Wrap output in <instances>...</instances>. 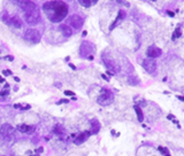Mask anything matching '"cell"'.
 I'll list each match as a JSON object with an SVG mask.
<instances>
[{"instance_id": "31", "label": "cell", "mask_w": 184, "mask_h": 156, "mask_svg": "<svg viewBox=\"0 0 184 156\" xmlns=\"http://www.w3.org/2000/svg\"><path fill=\"white\" fill-rule=\"evenodd\" d=\"M168 14H169L170 16H174V13H172V12H168Z\"/></svg>"}, {"instance_id": "4", "label": "cell", "mask_w": 184, "mask_h": 156, "mask_svg": "<svg viewBox=\"0 0 184 156\" xmlns=\"http://www.w3.org/2000/svg\"><path fill=\"white\" fill-rule=\"evenodd\" d=\"M24 38H25L27 40L33 43V44H37V43L40 41V33H39V31H38L37 29L30 28V29L25 30V32H24Z\"/></svg>"}, {"instance_id": "3", "label": "cell", "mask_w": 184, "mask_h": 156, "mask_svg": "<svg viewBox=\"0 0 184 156\" xmlns=\"http://www.w3.org/2000/svg\"><path fill=\"white\" fill-rule=\"evenodd\" d=\"M113 100H114L113 93L109 90H106V88L101 90V93H100V95L97 99V101H98V103L100 106H108V104H110L113 102Z\"/></svg>"}, {"instance_id": "26", "label": "cell", "mask_w": 184, "mask_h": 156, "mask_svg": "<svg viewBox=\"0 0 184 156\" xmlns=\"http://www.w3.org/2000/svg\"><path fill=\"white\" fill-rule=\"evenodd\" d=\"M8 93H9V92H8L7 90H3V91L0 92V95H1V96H5V95H8Z\"/></svg>"}, {"instance_id": "2", "label": "cell", "mask_w": 184, "mask_h": 156, "mask_svg": "<svg viewBox=\"0 0 184 156\" xmlns=\"http://www.w3.org/2000/svg\"><path fill=\"white\" fill-rule=\"evenodd\" d=\"M23 15H24V21L29 25H36L40 21V12L38 7L23 10Z\"/></svg>"}, {"instance_id": "19", "label": "cell", "mask_w": 184, "mask_h": 156, "mask_svg": "<svg viewBox=\"0 0 184 156\" xmlns=\"http://www.w3.org/2000/svg\"><path fill=\"white\" fill-rule=\"evenodd\" d=\"M53 132H54L57 136H61V134H63L65 130H63V128H62L60 124H57V125L54 126V129H53Z\"/></svg>"}, {"instance_id": "11", "label": "cell", "mask_w": 184, "mask_h": 156, "mask_svg": "<svg viewBox=\"0 0 184 156\" xmlns=\"http://www.w3.org/2000/svg\"><path fill=\"white\" fill-rule=\"evenodd\" d=\"M93 50H94V48H93V45H92L91 43L83 41V43H82V46H81V48H80V52H81V54H83V55H88V54L91 53Z\"/></svg>"}, {"instance_id": "13", "label": "cell", "mask_w": 184, "mask_h": 156, "mask_svg": "<svg viewBox=\"0 0 184 156\" xmlns=\"http://www.w3.org/2000/svg\"><path fill=\"white\" fill-rule=\"evenodd\" d=\"M8 24H10L12 26H14L16 29H20V28H22V20L18 16H13L9 18Z\"/></svg>"}, {"instance_id": "5", "label": "cell", "mask_w": 184, "mask_h": 156, "mask_svg": "<svg viewBox=\"0 0 184 156\" xmlns=\"http://www.w3.org/2000/svg\"><path fill=\"white\" fill-rule=\"evenodd\" d=\"M102 61H104L105 66L107 67V69H109L112 73H115V74L120 73V70H121L120 66H119V64H116V62H115V61H114L112 58L104 55V56H102Z\"/></svg>"}, {"instance_id": "22", "label": "cell", "mask_w": 184, "mask_h": 156, "mask_svg": "<svg viewBox=\"0 0 184 156\" xmlns=\"http://www.w3.org/2000/svg\"><path fill=\"white\" fill-rule=\"evenodd\" d=\"M128 81H129V84H130V85H137L139 80H138V79H135L134 77H129Z\"/></svg>"}, {"instance_id": "25", "label": "cell", "mask_w": 184, "mask_h": 156, "mask_svg": "<svg viewBox=\"0 0 184 156\" xmlns=\"http://www.w3.org/2000/svg\"><path fill=\"white\" fill-rule=\"evenodd\" d=\"M2 75H5V76H10V75H12V71L8 70V69H7V70H3V71H2Z\"/></svg>"}, {"instance_id": "9", "label": "cell", "mask_w": 184, "mask_h": 156, "mask_svg": "<svg viewBox=\"0 0 184 156\" xmlns=\"http://www.w3.org/2000/svg\"><path fill=\"white\" fill-rule=\"evenodd\" d=\"M161 54H162L161 50H160L159 47L154 46V45L150 46V47L147 48V51H146V55H147L150 59H155V58H159Z\"/></svg>"}, {"instance_id": "30", "label": "cell", "mask_w": 184, "mask_h": 156, "mask_svg": "<svg viewBox=\"0 0 184 156\" xmlns=\"http://www.w3.org/2000/svg\"><path fill=\"white\" fill-rule=\"evenodd\" d=\"M177 99H179V100H181V101H183V102H184V96H182V95H177Z\"/></svg>"}, {"instance_id": "23", "label": "cell", "mask_w": 184, "mask_h": 156, "mask_svg": "<svg viewBox=\"0 0 184 156\" xmlns=\"http://www.w3.org/2000/svg\"><path fill=\"white\" fill-rule=\"evenodd\" d=\"M1 21H2V22H7V23L9 22V20H8V14H7V13H3V14L1 15Z\"/></svg>"}, {"instance_id": "20", "label": "cell", "mask_w": 184, "mask_h": 156, "mask_svg": "<svg viewBox=\"0 0 184 156\" xmlns=\"http://www.w3.org/2000/svg\"><path fill=\"white\" fill-rule=\"evenodd\" d=\"M182 36V31H181V25H179L176 29H175V31H174V33H173V39L175 40V39H177V38H180Z\"/></svg>"}, {"instance_id": "28", "label": "cell", "mask_w": 184, "mask_h": 156, "mask_svg": "<svg viewBox=\"0 0 184 156\" xmlns=\"http://www.w3.org/2000/svg\"><path fill=\"white\" fill-rule=\"evenodd\" d=\"M65 94L66 95H74V92H72V91H65Z\"/></svg>"}, {"instance_id": "16", "label": "cell", "mask_w": 184, "mask_h": 156, "mask_svg": "<svg viewBox=\"0 0 184 156\" xmlns=\"http://www.w3.org/2000/svg\"><path fill=\"white\" fill-rule=\"evenodd\" d=\"M99 130H100V124H99V122H98L97 119H92L91 121V130H90L91 134L98 133Z\"/></svg>"}, {"instance_id": "15", "label": "cell", "mask_w": 184, "mask_h": 156, "mask_svg": "<svg viewBox=\"0 0 184 156\" xmlns=\"http://www.w3.org/2000/svg\"><path fill=\"white\" fill-rule=\"evenodd\" d=\"M60 31L62 32V35L65 36V37H72V35H73V30L70 29V26H68L67 24H61L60 25Z\"/></svg>"}, {"instance_id": "29", "label": "cell", "mask_w": 184, "mask_h": 156, "mask_svg": "<svg viewBox=\"0 0 184 156\" xmlns=\"http://www.w3.org/2000/svg\"><path fill=\"white\" fill-rule=\"evenodd\" d=\"M168 118H169L170 121H173V122H176V119H175V117H174L173 115H168Z\"/></svg>"}, {"instance_id": "8", "label": "cell", "mask_w": 184, "mask_h": 156, "mask_svg": "<svg viewBox=\"0 0 184 156\" xmlns=\"http://www.w3.org/2000/svg\"><path fill=\"white\" fill-rule=\"evenodd\" d=\"M69 23H70V26H72V28H74V29H80V28H82L84 21H83V18H82L80 15L74 14V15L70 16Z\"/></svg>"}, {"instance_id": "24", "label": "cell", "mask_w": 184, "mask_h": 156, "mask_svg": "<svg viewBox=\"0 0 184 156\" xmlns=\"http://www.w3.org/2000/svg\"><path fill=\"white\" fill-rule=\"evenodd\" d=\"M116 1H117L119 3H122L123 6H127V7H129V6H130V5H129L127 1H124V0H116Z\"/></svg>"}, {"instance_id": "6", "label": "cell", "mask_w": 184, "mask_h": 156, "mask_svg": "<svg viewBox=\"0 0 184 156\" xmlns=\"http://www.w3.org/2000/svg\"><path fill=\"white\" fill-rule=\"evenodd\" d=\"M0 134L5 138V139H10L14 137L15 134V129L10 125V124H2L0 128Z\"/></svg>"}, {"instance_id": "12", "label": "cell", "mask_w": 184, "mask_h": 156, "mask_svg": "<svg viewBox=\"0 0 184 156\" xmlns=\"http://www.w3.org/2000/svg\"><path fill=\"white\" fill-rule=\"evenodd\" d=\"M90 136H91V132H90V131H84V132H82V133L75 139V145H81V144H83Z\"/></svg>"}, {"instance_id": "33", "label": "cell", "mask_w": 184, "mask_h": 156, "mask_svg": "<svg viewBox=\"0 0 184 156\" xmlns=\"http://www.w3.org/2000/svg\"><path fill=\"white\" fill-rule=\"evenodd\" d=\"M151 1H155V0H151Z\"/></svg>"}, {"instance_id": "17", "label": "cell", "mask_w": 184, "mask_h": 156, "mask_svg": "<svg viewBox=\"0 0 184 156\" xmlns=\"http://www.w3.org/2000/svg\"><path fill=\"white\" fill-rule=\"evenodd\" d=\"M80 1V3L83 6V7H90L92 5H94V3H97V1L98 0H78Z\"/></svg>"}, {"instance_id": "1", "label": "cell", "mask_w": 184, "mask_h": 156, "mask_svg": "<svg viewBox=\"0 0 184 156\" xmlns=\"http://www.w3.org/2000/svg\"><path fill=\"white\" fill-rule=\"evenodd\" d=\"M43 10L51 22H61L68 15V6L63 1H48L44 3Z\"/></svg>"}, {"instance_id": "21", "label": "cell", "mask_w": 184, "mask_h": 156, "mask_svg": "<svg viewBox=\"0 0 184 156\" xmlns=\"http://www.w3.org/2000/svg\"><path fill=\"white\" fill-rule=\"evenodd\" d=\"M158 149H159V152L164 156H172L170 153H169V151H168L166 147H161V146H160V147H158Z\"/></svg>"}, {"instance_id": "32", "label": "cell", "mask_w": 184, "mask_h": 156, "mask_svg": "<svg viewBox=\"0 0 184 156\" xmlns=\"http://www.w3.org/2000/svg\"><path fill=\"white\" fill-rule=\"evenodd\" d=\"M0 83H3V79H2L1 77H0Z\"/></svg>"}, {"instance_id": "14", "label": "cell", "mask_w": 184, "mask_h": 156, "mask_svg": "<svg viewBox=\"0 0 184 156\" xmlns=\"http://www.w3.org/2000/svg\"><path fill=\"white\" fill-rule=\"evenodd\" d=\"M124 17H125V12H124V10H120V12H119V15H117V17H116V20H115V21L112 23V25L109 26V30H113V29L119 24V22H121Z\"/></svg>"}, {"instance_id": "7", "label": "cell", "mask_w": 184, "mask_h": 156, "mask_svg": "<svg viewBox=\"0 0 184 156\" xmlns=\"http://www.w3.org/2000/svg\"><path fill=\"white\" fill-rule=\"evenodd\" d=\"M142 66H143V68L149 73V74H154L155 73V70H157V62L153 60V59H145L144 61H143V63H142Z\"/></svg>"}, {"instance_id": "10", "label": "cell", "mask_w": 184, "mask_h": 156, "mask_svg": "<svg viewBox=\"0 0 184 156\" xmlns=\"http://www.w3.org/2000/svg\"><path fill=\"white\" fill-rule=\"evenodd\" d=\"M16 130H18L20 132L25 133V134H32L35 132V126L28 125V124H18L16 126Z\"/></svg>"}, {"instance_id": "18", "label": "cell", "mask_w": 184, "mask_h": 156, "mask_svg": "<svg viewBox=\"0 0 184 156\" xmlns=\"http://www.w3.org/2000/svg\"><path fill=\"white\" fill-rule=\"evenodd\" d=\"M135 111H136V114H137V118H138V121H139V122H143V121H144V115H143V111H142L140 107L135 106Z\"/></svg>"}, {"instance_id": "27", "label": "cell", "mask_w": 184, "mask_h": 156, "mask_svg": "<svg viewBox=\"0 0 184 156\" xmlns=\"http://www.w3.org/2000/svg\"><path fill=\"white\" fill-rule=\"evenodd\" d=\"M69 101L68 100H66V99H63V100H60L59 102H57V104H60V103H68Z\"/></svg>"}]
</instances>
